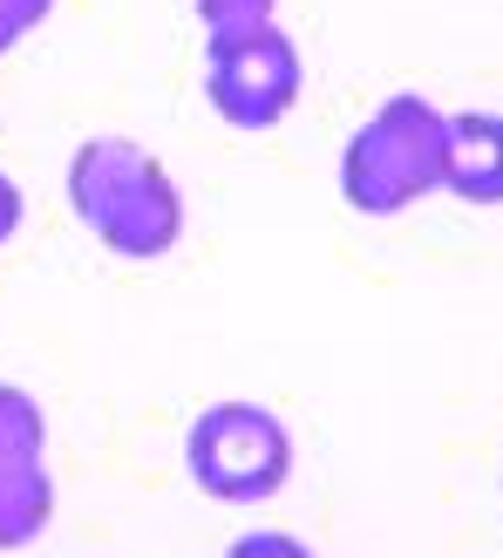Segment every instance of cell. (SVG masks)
I'll list each match as a JSON object with an SVG mask.
<instances>
[{"label": "cell", "mask_w": 503, "mask_h": 558, "mask_svg": "<svg viewBox=\"0 0 503 558\" xmlns=\"http://www.w3.org/2000/svg\"><path fill=\"white\" fill-rule=\"evenodd\" d=\"M69 205L123 259H163L184 239V198L171 171L130 136H89L69 157Z\"/></svg>", "instance_id": "6da1fadb"}, {"label": "cell", "mask_w": 503, "mask_h": 558, "mask_svg": "<svg viewBox=\"0 0 503 558\" xmlns=\"http://www.w3.org/2000/svg\"><path fill=\"white\" fill-rule=\"evenodd\" d=\"M442 171H450V117L422 96H388L375 117L347 136L341 198L368 218H395L415 198L442 191Z\"/></svg>", "instance_id": "7a4b0ae2"}, {"label": "cell", "mask_w": 503, "mask_h": 558, "mask_svg": "<svg viewBox=\"0 0 503 558\" xmlns=\"http://www.w3.org/2000/svg\"><path fill=\"white\" fill-rule=\"evenodd\" d=\"M184 463L218 505H266L293 477V436L259 402H211L184 436Z\"/></svg>", "instance_id": "3957f363"}, {"label": "cell", "mask_w": 503, "mask_h": 558, "mask_svg": "<svg viewBox=\"0 0 503 558\" xmlns=\"http://www.w3.org/2000/svg\"><path fill=\"white\" fill-rule=\"evenodd\" d=\"M299 82H306V62H299L286 27H272V21L211 27V41H205V102L232 130L286 123L293 102H299Z\"/></svg>", "instance_id": "277c9868"}, {"label": "cell", "mask_w": 503, "mask_h": 558, "mask_svg": "<svg viewBox=\"0 0 503 558\" xmlns=\"http://www.w3.org/2000/svg\"><path fill=\"white\" fill-rule=\"evenodd\" d=\"M442 191H456L469 205H503V117H450V171Z\"/></svg>", "instance_id": "5b68a950"}, {"label": "cell", "mask_w": 503, "mask_h": 558, "mask_svg": "<svg viewBox=\"0 0 503 558\" xmlns=\"http://www.w3.org/2000/svg\"><path fill=\"white\" fill-rule=\"evenodd\" d=\"M48 518H54V484L41 457H8L0 463V551L35 545L48 532Z\"/></svg>", "instance_id": "8992f818"}, {"label": "cell", "mask_w": 503, "mask_h": 558, "mask_svg": "<svg viewBox=\"0 0 503 558\" xmlns=\"http://www.w3.org/2000/svg\"><path fill=\"white\" fill-rule=\"evenodd\" d=\"M41 442H48V423H41L35 396H21V388L0 381V463L8 457H41Z\"/></svg>", "instance_id": "52a82bcc"}, {"label": "cell", "mask_w": 503, "mask_h": 558, "mask_svg": "<svg viewBox=\"0 0 503 558\" xmlns=\"http://www.w3.org/2000/svg\"><path fill=\"white\" fill-rule=\"evenodd\" d=\"M54 0H0V54H8L21 35H35V27L48 21Z\"/></svg>", "instance_id": "ba28073f"}, {"label": "cell", "mask_w": 503, "mask_h": 558, "mask_svg": "<svg viewBox=\"0 0 503 558\" xmlns=\"http://www.w3.org/2000/svg\"><path fill=\"white\" fill-rule=\"evenodd\" d=\"M225 558H314L293 532H252V538H238Z\"/></svg>", "instance_id": "9c48e42d"}, {"label": "cell", "mask_w": 503, "mask_h": 558, "mask_svg": "<svg viewBox=\"0 0 503 558\" xmlns=\"http://www.w3.org/2000/svg\"><path fill=\"white\" fill-rule=\"evenodd\" d=\"M205 27H232V21H272V0H198Z\"/></svg>", "instance_id": "30bf717a"}, {"label": "cell", "mask_w": 503, "mask_h": 558, "mask_svg": "<svg viewBox=\"0 0 503 558\" xmlns=\"http://www.w3.org/2000/svg\"><path fill=\"white\" fill-rule=\"evenodd\" d=\"M14 226H21V191H14V178H0V245L14 239Z\"/></svg>", "instance_id": "8fae6325"}]
</instances>
